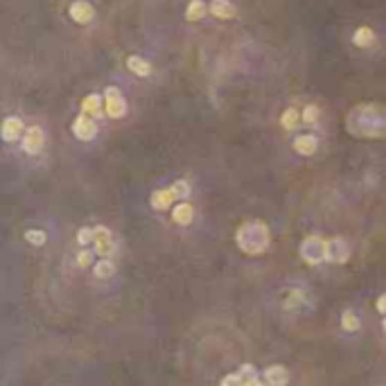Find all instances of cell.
Instances as JSON below:
<instances>
[{"mask_svg": "<svg viewBox=\"0 0 386 386\" xmlns=\"http://www.w3.org/2000/svg\"><path fill=\"white\" fill-rule=\"evenodd\" d=\"M210 14L217 16V19L228 21V19H233L235 16V7L228 3V0H215V3L210 5Z\"/></svg>", "mask_w": 386, "mask_h": 386, "instance_id": "obj_13", "label": "cell"}, {"mask_svg": "<svg viewBox=\"0 0 386 386\" xmlns=\"http://www.w3.org/2000/svg\"><path fill=\"white\" fill-rule=\"evenodd\" d=\"M222 386H244V377L240 373H231L222 380Z\"/></svg>", "mask_w": 386, "mask_h": 386, "instance_id": "obj_25", "label": "cell"}, {"mask_svg": "<svg viewBox=\"0 0 386 386\" xmlns=\"http://www.w3.org/2000/svg\"><path fill=\"white\" fill-rule=\"evenodd\" d=\"M350 256V247L346 240L341 238H332L328 240V251H326V258L332 262H346Z\"/></svg>", "mask_w": 386, "mask_h": 386, "instance_id": "obj_5", "label": "cell"}, {"mask_svg": "<svg viewBox=\"0 0 386 386\" xmlns=\"http://www.w3.org/2000/svg\"><path fill=\"white\" fill-rule=\"evenodd\" d=\"M93 231H95V251H98L100 256H109V253H113V238L107 228L98 226V228H93Z\"/></svg>", "mask_w": 386, "mask_h": 386, "instance_id": "obj_7", "label": "cell"}, {"mask_svg": "<svg viewBox=\"0 0 386 386\" xmlns=\"http://www.w3.org/2000/svg\"><path fill=\"white\" fill-rule=\"evenodd\" d=\"M174 201H177V195L172 192V188L156 190L154 195H152V208L154 210H165V208H170Z\"/></svg>", "mask_w": 386, "mask_h": 386, "instance_id": "obj_11", "label": "cell"}, {"mask_svg": "<svg viewBox=\"0 0 386 386\" xmlns=\"http://www.w3.org/2000/svg\"><path fill=\"white\" fill-rule=\"evenodd\" d=\"M382 326H384V332H386V319H384V323H382Z\"/></svg>", "mask_w": 386, "mask_h": 386, "instance_id": "obj_29", "label": "cell"}, {"mask_svg": "<svg viewBox=\"0 0 386 386\" xmlns=\"http://www.w3.org/2000/svg\"><path fill=\"white\" fill-rule=\"evenodd\" d=\"M326 251H328V242H323L321 238H307L303 244H301V256L303 260L312 262V265H317L323 258H326Z\"/></svg>", "mask_w": 386, "mask_h": 386, "instance_id": "obj_1", "label": "cell"}, {"mask_svg": "<svg viewBox=\"0 0 386 386\" xmlns=\"http://www.w3.org/2000/svg\"><path fill=\"white\" fill-rule=\"evenodd\" d=\"M73 131H75V136L80 138V140H93L95 134H98V127H95V120L91 116L82 113V116L75 120Z\"/></svg>", "mask_w": 386, "mask_h": 386, "instance_id": "obj_3", "label": "cell"}, {"mask_svg": "<svg viewBox=\"0 0 386 386\" xmlns=\"http://www.w3.org/2000/svg\"><path fill=\"white\" fill-rule=\"evenodd\" d=\"M174 222L181 224V226H188L192 219H195V208H192L188 201H181V204H177V208H174Z\"/></svg>", "mask_w": 386, "mask_h": 386, "instance_id": "obj_12", "label": "cell"}, {"mask_svg": "<svg viewBox=\"0 0 386 386\" xmlns=\"http://www.w3.org/2000/svg\"><path fill=\"white\" fill-rule=\"evenodd\" d=\"M127 66H129L131 73H136L138 77H147L149 73H152V66H149L147 61H145L143 57H138V55L129 57V59H127Z\"/></svg>", "mask_w": 386, "mask_h": 386, "instance_id": "obj_15", "label": "cell"}, {"mask_svg": "<svg viewBox=\"0 0 386 386\" xmlns=\"http://www.w3.org/2000/svg\"><path fill=\"white\" fill-rule=\"evenodd\" d=\"M319 116H321V111H319L317 104H307L305 111H303V120L307 122V125H317Z\"/></svg>", "mask_w": 386, "mask_h": 386, "instance_id": "obj_21", "label": "cell"}, {"mask_svg": "<svg viewBox=\"0 0 386 386\" xmlns=\"http://www.w3.org/2000/svg\"><path fill=\"white\" fill-rule=\"evenodd\" d=\"M244 386H267V384H262L256 377H251V380H244Z\"/></svg>", "mask_w": 386, "mask_h": 386, "instance_id": "obj_28", "label": "cell"}, {"mask_svg": "<svg viewBox=\"0 0 386 386\" xmlns=\"http://www.w3.org/2000/svg\"><path fill=\"white\" fill-rule=\"evenodd\" d=\"M104 100H107L104 109H107L109 118H122L127 113V102L122 100V93H120V89H116V86L107 89V93H104Z\"/></svg>", "mask_w": 386, "mask_h": 386, "instance_id": "obj_2", "label": "cell"}, {"mask_svg": "<svg viewBox=\"0 0 386 386\" xmlns=\"http://www.w3.org/2000/svg\"><path fill=\"white\" fill-rule=\"evenodd\" d=\"M91 260H93V253L82 251V253H80V258H77V265H80V267H89V265H91Z\"/></svg>", "mask_w": 386, "mask_h": 386, "instance_id": "obj_26", "label": "cell"}, {"mask_svg": "<svg viewBox=\"0 0 386 386\" xmlns=\"http://www.w3.org/2000/svg\"><path fill=\"white\" fill-rule=\"evenodd\" d=\"M377 312L386 314V294H382L380 298H377Z\"/></svg>", "mask_w": 386, "mask_h": 386, "instance_id": "obj_27", "label": "cell"}, {"mask_svg": "<svg viewBox=\"0 0 386 386\" xmlns=\"http://www.w3.org/2000/svg\"><path fill=\"white\" fill-rule=\"evenodd\" d=\"M23 120L21 118H7L3 122V140H7V143H16L23 134Z\"/></svg>", "mask_w": 386, "mask_h": 386, "instance_id": "obj_8", "label": "cell"}, {"mask_svg": "<svg viewBox=\"0 0 386 386\" xmlns=\"http://www.w3.org/2000/svg\"><path fill=\"white\" fill-rule=\"evenodd\" d=\"M204 14H206V5L201 3V0H192V3L188 5V21H199V19H204Z\"/></svg>", "mask_w": 386, "mask_h": 386, "instance_id": "obj_19", "label": "cell"}, {"mask_svg": "<svg viewBox=\"0 0 386 386\" xmlns=\"http://www.w3.org/2000/svg\"><path fill=\"white\" fill-rule=\"evenodd\" d=\"M70 16H73L75 23H91L93 16H95V10L91 7V3H86V0H77V3L70 5Z\"/></svg>", "mask_w": 386, "mask_h": 386, "instance_id": "obj_6", "label": "cell"}, {"mask_svg": "<svg viewBox=\"0 0 386 386\" xmlns=\"http://www.w3.org/2000/svg\"><path fill=\"white\" fill-rule=\"evenodd\" d=\"M102 109V102H100V95H89V98H84L82 102V111L86 113V116H98Z\"/></svg>", "mask_w": 386, "mask_h": 386, "instance_id": "obj_17", "label": "cell"}, {"mask_svg": "<svg viewBox=\"0 0 386 386\" xmlns=\"http://www.w3.org/2000/svg\"><path fill=\"white\" fill-rule=\"evenodd\" d=\"M77 242H80L82 247H86V244L95 242V231H91V228H82L80 235H77Z\"/></svg>", "mask_w": 386, "mask_h": 386, "instance_id": "obj_24", "label": "cell"}, {"mask_svg": "<svg viewBox=\"0 0 386 386\" xmlns=\"http://www.w3.org/2000/svg\"><path fill=\"white\" fill-rule=\"evenodd\" d=\"M172 192H174V195H177V199H188V195H190V186H188V181H174Z\"/></svg>", "mask_w": 386, "mask_h": 386, "instance_id": "obj_22", "label": "cell"}, {"mask_svg": "<svg viewBox=\"0 0 386 386\" xmlns=\"http://www.w3.org/2000/svg\"><path fill=\"white\" fill-rule=\"evenodd\" d=\"M113 271H116V267H113V262H109V260H102L95 265V276L98 278H111Z\"/></svg>", "mask_w": 386, "mask_h": 386, "instance_id": "obj_20", "label": "cell"}, {"mask_svg": "<svg viewBox=\"0 0 386 386\" xmlns=\"http://www.w3.org/2000/svg\"><path fill=\"white\" fill-rule=\"evenodd\" d=\"M43 143H46V138H43L41 127H30L28 131H25V136H23V149L28 154H39L41 149H43Z\"/></svg>", "mask_w": 386, "mask_h": 386, "instance_id": "obj_4", "label": "cell"}, {"mask_svg": "<svg viewBox=\"0 0 386 386\" xmlns=\"http://www.w3.org/2000/svg\"><path fill=\"white\" fill-rule=\"evenodd\" d=\"M353 43L357 48H371L375 43V32L371 28H359L355 34H353Z\"/></svg>", "mask_w": 386, "mask_h": 386, "instance_id": "obj_14", "label": "cell"}, {"mask_svg": "<svg viewBox=\"0 0 386 386\" xmlns=\"http://www.w3.org/2000/svg\"><path fill=\"white\" fill-rule=\"evenodd\" d=\"M25 240H28L30 244H37V247H41V244H46V233H43V231H28V233H25Z\"/></svg>", "mask_w": 386, "mask_h": 386, "instance_id": "obj_23", "label": "cell"}, {"mask_svg": "<svg viewBox=\"0 0 386 386\" xmlns=\"http://www.w3.org/2000/svg\"><path fill=\"white\" fill-rule=\"evenodd\" d=\"M359 326H362V323H359V317L353 310H348V312L341 314V328H344L346 332H357Z\"/></svg>", "mask_w": 386, "mask_h": 386, "instance_id": "obj_18", "label": "cell"}, {"mask_svg": "<svg viewBox=\"0 0 386 386\" xmlns=\"http://www.w3.org/2000/svg\"><path fill=\"white\" fill-rule=\"evenodd\" d=\"M317 147H319V140L310 136V134H303V136H298L294 140V149L301 156H312L314 152H317Z\"/></svg>", "mask_w": 386, "mask_h": 386, "instance_id": "obj_10", "label": "cell"}, {"mask_svg": "<svg viewBox=\"0 0 386 386\" xmlns=\"http://www.w3.org/2000/svg\"><path fill=\"white\" fill-rule=\"evenodd\" d=\"M301 120H303V116L296 109H285V113L280 116V125H283V129L289 131V129H296V125Z\"/></svg>", "mask_w": 386, "mask_h": 386, "instance_id": "obj_16", "label": "cell"}, {"mask_svg": "<svg viewBox=\"0 0 386 386\" xmlns=\"http://www.w3.org/2000/svg\"><path fill=\"white\" fill-rule=\"evenodd\" d=\"M289 382V373L285 366H269L265 371V384L267 386H285Z\"/></svg>", "mask_w": 386, "mask_h": 386, "instance_id": "obj_9", "label": "cell"}]
</instances>
